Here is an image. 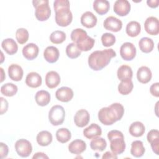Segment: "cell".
Wrapping results in <instances>:
<instances>
[{"mask_svg":"<svg viewBox=\"0 0 159 159\" xmlns=\"http://www.w3.org/2000/svg\"><path fill=\"white\" fill-rule=\"evenodd\" d=\"M124 114L123 106L118 102L111 104L108 107L101 108L98 112L99 121L105 125H111L120 120Z\"/></svg>","mask_w":159,"mask_h":159,"instance_id":"6da1fadb","label":"cell"},{"mask_svg":"<svg viewBox=\"0 0 159 159\" xmlns=\"http://www.w3.org/2000/svg\"><path fill=\"white\" fill-rule=\"evenodd\" d=\"M116 56V53L112 48L94 51L88 57L89 66L94 71L101 70Z\"/></svg>","mask_w":159,"mask_h":159,"instance_id":"7a4b0ae2","label":"cell"},{"mask_svg":"<svg viewBox=\"0 0 159 159\" xmlns=\"http://www.w3.org/2000/svg\"><path fill=\"white\" fill-rule=\"evenodd\" d=\"M55 12V22L59 26L66 27L73 20V14L70 11V4L68 0H56L53 2Z\"/></svg>","mask_w":159,"mask_h":159,"instance_id":"3957f363","label":"cell"},{"mask_svg":"<svg viewBox=\"0 0 159 159\" xmlns=\"http://www.w3.org/2000/svg\"><path fill=\"white\" fill-rule=\"evenodd\" d=\"M70 37L81 52L90 50L95 43L94 39L88 36L87 32L80 28L74 29L71 33Z\"/></svg>","mask_w":159,"mask_h":159,"instance_id":"277c9868","label":"cell"},{"mask_svg":"<svg viewBox=\"0 0 159 159\" xmlns=\"http://www.w3.org/2000/svg\"><path fill=\"white\" fill-rule=\"evenodd\" d=\"M107 138L110 141V148L113 153L120 155L125 151L126 145L122 132L117 130H111L107 133Z\"/></svg>","mask_w":159,"mask_h":159,"instance_id":"5b68a950","label":"cell"},{"mask_svg":"<svg viewBox=\"0 0 159 159\" xmlns=\"http://www.w3.org/2000/svg\"><path fill=\"white\" fill-rule=\"evenodd\" d=\"M35 9V16L39 21L47 20L51 15V9L48 0H34L32 1Z\"/></svg>","mask_w":159,"mask_h":159,"instance_id":"8992f818","label":"cell"},{"mask_svg":"<svg viewBox=\"0 0 159 159\" xmlns=\"http://www.w3.org/2000/svg\"><path fill=\"white\" fill-rule=\"evenodd\" d=\"M65 111L60 105H55L51 107L48 112V119L51 124L55 126L61 125L64 122Z\"/></svg>","mask_w":159,"mask_h":159,"instance_id":"52a82bcc","label":"cell"},{"mask_svg":"<svg viewBox=\"0 0 159 159\" xmlns=\"http://www.w3.org/2000/svg\"><path fill=\"white\" fill-rule=\"evenodd\" d=\"M14 147L18 155L23 158L29 157L32 152V146L30 142L24 139L17 140Z\"/></svg>","mask_w":159,"mask_h":159,"instance_id":"ba28073f","label":"cell"},{"mask_svg":"<svg viewBox=\"0 0 159 159\" xmlns=\"http://www.w3.org/2000/svg\"><path fill=\"white\" fill-rule=\"evenodd\" d=\"M136 53V47L131 42H125L120 48V55L122 58L126 61L132 60L135 57Z\"/></svg>","mask_w":159,"mask_h":159,"instance_id":"9c48e42d","label":"cell"},{"mask_svg":"<svg viewBox=\"0 0 159 159\" xmlns=\"http://www.w3.org/2000/svg\"><path fill=\"white\" fill-rule=\"evenodd\" d=\"M144 28L146 32L149 35H158L159 33L158 19L153 16L148 17L144 22Z\"/></svg>","mask_w":159,"mask_h":159,"instance_id":"30bf717a","label":"cell"},{"mask_svg":"<svg viewBox=\"0 0 159 159\" xmlns=\"http://www.w3.org/2000/svg\"><path fill=\"white\" fill-rule=\"evenodd\" d=\"M103 25L106 30L117 32L121 30L122 27V22L120 19L114 16H109L104 20Z\"/></svg>","mask_w":159,"mask_h":159,"instance_id":"8fae6325","label":"cell"},{"mask_svg":"<svg viewBox=\"0 0 159 159\" xmlns=\"http://www.w3.org/2000/svg\"><path fill=\"white\" fill-rule=\"evenodd\" d=\"M90 120V116L86 109L78 110L74 116V122L78 127H84L87 125Z\"/></svg>","mask_w":159,"mask_h":159,"instance_id":"7c38bea8","label":"cell"},{"mask_svg":"<svg viewBox=\"0 0 159 159\" xmlns=\"http://www.w3.org/2000/svg\"><path fill=\"white\" fill-rule=\"evenodd\" d=\"M114 11L119 16L127 15L130 11V4L127 0H117L114 4Z\"/></svg>","mask_w":159,"mask_h":159,"instance_id":"4fadbf2b","label":"cell"},{"mask_svg":"<svg viewBox=\"0 0 159 159\" xmlns=\"http://www.w3.org/2000/svg\"><path fill=\"white\" fill-rule=\"evenodd\" d=\"M73 90L67 86H63L58 89L55 92L56 98L61 102H67L71 101L73 97Z\"/></svg>","mask_w":159,"mask_h":159,"instance_id":"5bb4252c","label":"cell"},{"mask_svg":"<svg viewBox=\"0 0 159 159\" xmlns=\"http://www.w3.org/2000/svg\"><path fill=\"white\" fill-rule=\"evenodd\" d=\"M39 52V47L34 43H29L22 48V55L28 60H32L37 58Z\"/></svg>","mask_w":159,"mask_h":159,"instance_id":"9a60e30c","label":"cell"},{"mask_svg":"<svg viewBox=\"0 0 159 159\" xmlns=\"http://www.w3.org/2000/svg\"><path fill=\"white\" fill-rule=\"evenodd\" d=\"M60 53L58 49L54 46L47 47L43 52V57L45 60L50 63H55L59 58Z\"/></svg>","mask_w":159,"mask_h":159,"instance_id":"2e32d148","label":"cell"},{"mask_svg":"<svg viewBox=\"0 0 159 159\" xmlns=\"http://www.w3.org/2000/svg\"><path fill=\"white\" fill-rule=\"evenodd\" d=\"M102 134L101 127L95 123H92L83 130L84 136L88 139H93L99 137Z\"/></svg>","mask_w":159,"mask_h":159,"instance_id":"e0dca14e","label":"cell"},{"mask_svg":"<svg viewBox=\"0 0 159 159\" xmlns=\"http://www.w3.org/2000/svg\"><path fill=\"white\" fill-rule=\"evenodd\" d=\"M81 24L85 27L90 29L94 27L97 24L96 16L90 11H86L81 16Z\"/></svg>","mask_w":159,"mask_h":159,"instance_id":"ac0fdd59","label":"cell"},{"mask_svg":"<svg viewBox=\"0 0 159 159\" xmlns=\"http://www.w3.org/2000/svg\"><path fill=\"white\" fill-rule=\"evenodd\" d=\"M24 71L22 67L17 64H11L8 67V75L9 78L15 81H19L23 77Z\"/></svg>","mask_w":159,"mask_h":159,"instance_id":"d6986e66","label":"cell"},{"mask_svg":"<svg viewBox=\"0 0 159 159\" xmlns=\"http://www.w3.org/2000/svg\"><path fill=\"white\" fill-rule=\"evenodd\" d=\"M152 77V73L148 67L142 66L138 69L137 72V78L140 83L146 84L151 80Z\"/></svg>","mask_w":159,"mask_h":159,"instance_id":"ffe728a7","label":"cell"},{"mask_svg":"<svg viewBox=\"0 0 159 159\" xmlns=\"http://www.w3.org/2000/svg\"><path fill=\"white\" fill-rule=\"evenodd\" d=\"M60 83V76L55 71H48L45 76V84L50 89H53L58 86Z\"/></svg>","mask_w":159,"mask_h":159,"instance_id":"44dd1931","label":"cell"},{"mask_svg":"<svg viewBox=\"0 0 159 159\" xmlns=\"http://www.w3.org/2000/svg\"><path fill=\"white\" fill-rule=\"evenodd\" d=\"M42 82L41 76L37 72H30L27 74L25 78V84L30 88H36L41 86Z\"/></svg>","mask_w":159,"mask_h":159,"instance_id":"7402d4cb","label":"cell"},{"mask_svg":"<svg viewBox=\"0 0 159 159\" xmlns=\"http://www.w3.org/2000/svg\"><path fill=\"white\" fill-rule=\"evenodd\" d=\"M86 144L84 141L80 139H76L72 141L68 145V150L70 153L80 155L85 151Z\"/></svg>","mask_w":159,"mask_h":159,"instance_id":"603a6c76","label":"cell"},{"mask_svg":"<svg viewBox=\"0 0 159 159\" xmlns=\"http://www.w3.org/2000/svg\"><path fill=\"white\" fill-rule=\"evenodd\" d=\"M145 131V125L142 122L140 121H136L132 123L129 129L130 134L135 137H139L142 136L144 134Z\"/></svg>","mask_w":159,"mask_h":159,"instance_id":"cb8c5ba5","label":"cell"},{"mask_svg":"<svg viewBox=\"0 0 159 159\" xmlns=\"http://www.w3.org/2000/svg\"><path fill=\"white\" fill-rule=\"evenodd\" d=\"M2 48L9 55L15 54L18 50V45L13 39L8 38L2 40L1 43Z\"/></svg>","mask_w":159,"mask_h":159,"instance_id":"d4e9b609","label":"cell"},{"mask_svg":"<svg viewBox=\"0 0 159 159\" xmlns=\"http://www.w3.org/2000/svg\"><path fill=\"white\" fill-rule=\"evenodd\" d=\"M93 9L98 14L104 15L110 9L109 2L107 0H95L93 2Z\"/></svg>","mask_w":159,"mask_h":159,"instance_id":"484cf974","label":"cell"},{"mask_svg":"<svg viewBox=\"0 0 159 159\" xmlns=\"http://www.w3.org/2000/svg\"><path fill=\"white\" fill-rule=\"evenodd\" d=\"M52 135L47 130H43L40 132L36 137L38 144L42 147H46L50 145L52 142Z\"/></svg>","mask_w":159,"mask_h":159,"instance_id":"4316f807","label":"cell"},{"mask_svg":"<svg viewBox=\"0 0 159 159\" xmlns=\"http://www.w3.org/2000/svg\"><path fill=\"white\" fill-rule=\"evenodd\" d=\"M117 78L120 81L131 80L133 76V71L130 66L122 65L118 68L117 71Z\"/></svg>","mask_w":159,"mask_h":159,"instance_id":"83f0119b","label":"cell"},{"mask_svg":"<svg viewBox=\"0 0 159 159\" xmlns=\"http://www.w3.org/2000/svg\"><path fill=\"white\" fill-rule=\"evenodd\" d=\"M145 152L143 142L140 140H135L131 143L130 153L132 156L136 158L141 157L143 155Z\"/></svg>","mask_w":159,"mask_h":159,"instance_id":"f1b7e54d","label":"cell"},{"mask_svg":"<svg viewBox=\"0 0 159 159\" xmlns=\"http://www.w3.org/2000/svg\"><path fill=\"white\" fill-rule=\"evenodd\" d=\"M35 99L37 104L40 106H45L50 101V94L45 90H40L36 93Z\"/></svg>","mask_w":159,"mask_h":159,"instance_id":"f546056e","label":"cell"},{"mask_svg":"<svg viewBox=\"0 0 159 159\" xmlns=\"http://www.w3.org/2000/svg\"><path fill=\"white\" fill-rule=\"evenodd\" d=\"M125 31L129 36L131 37H137L140 33L141 25L140 23L137 21H130L127 24Z\"/></svg>","mask_w":159,"mask_h":159,"instance_id":"4dcf8cb0","label":"cell"},{"mask_svg":"<svg viewBox=\"0 0 159 159\" xmlns=\"http://www.w3.org/2000/svg\"><path fill=\"white\" fill-rule=\"evenodd\" d=\"M139 46L142 52L148 53L153 50L154 42L152 39L145 37L140 39L139 42Z\"/></svg>","mask_w":159,"mask_h":159,"instance_id":"1f68e13d","label":"cell"},{"mask_svg":"<svg viewBox=\"0 0 159 159\" xmlns=\"http://www.w3.org/2000/svg\"><path fill=\"white\" fill-rule=\"evenodd\" d=\"M134 84L132 80H125L121 81L118 85V91L122 95H127L133 89Z\"/></svg>","mask_w":159,"mask_h":159,"instance_id":"d6a6232c","label":"cell"},{"mask_svg":"<svg viewBox=\"0 0 159 159\" xmlns=\"http://www.w3.org/2000/svg\"><path fill=\"white\" fill-rule=\"evenodd\" d=\"M107 147V142L106 140L102 137H96L93 139L90 142V147L93 150H98L102 152Z\"/></svg>","mask_w":159,"mask_h":159,"instance_id":"836d02e7","label":"cell"},{"mask_svg":"<svg viewBox=\"0 0 159 159\" xmlns=\"http://www.w3.org/2000/svg\"><path fill=\"white\" fill-rule=\"evenodd\" d=\"M71 132L66 128H60L56 132L57 140L61 143L68 142L71 139Z\"/></svg>","mask_w":159,"mask_h":159,"instance_id":"e575fe53","label":"cell"},{"mask_svg":"<svg viewBox=\"0 0 159 159\" xmlns=\"http://www.w3.org/2000/svg\"><path fill=\"white\" fill-rule=\"evenodd\" d=\"M17 86L12 83H6L1 87V93L7 97L14 96L17 93Z\"/></svg>","mask_w":159,"mask_h":159,"instance_id":"d590c367","label":"cell"},{"mask_svg":"<svg viewBox=\"0 0 159 159\" xmlns=\"http://www.w3.org/2000/svg\"><path fill=\"white\" fill-rule=\"evenodd\" d=\"M81 53V51L78 48L76 44L74 42L69 43L66 47V53L70 58H76L80 56Z\"/></svg>","mask_w":159,"mask_h":159,"instance_id":"8d00e7d4","label":"cell"},{"mask_svg":"<svg viewBox=\"0 0 159 159\" xmlns=\"http://www.w3.org/2000/svg\"><path fill=\"white\" fill-rule=\"evenodd\" d=\"M66 39V34L61 30H55L50 35V41L55 44L63 43Z\"/></svg>","mask_w":159,"mask_h":159,"instance_id":"74e56055","label":"cell"},{"mask_svg":"<svg viewBox=\"0 0 159 159\" xmlns=\"http://www.w3.org/2000/svg\"><path fill=\"white\" fill-rule=\"evenodd\" d=\"M29 32L25 28H19L16 32V40L20 44H24L26 43L29 39Z\"/></svg>","mask_w":159,"mask_h":159,"instance_id":"f35d334b","label":"cell"},{"mask_svg":"<svg viewBox=\"0 0 159 159\" xmlns=\"http://www.w3.org/2000/svg\"><path fill=\"white\" fill-rule=\"evenodd\" d=\"M101 42L104 47H111L115 43L116 37L111 33H104L101 36Z\"/></svg>","mask_w":159,"mask_h":159,"instance_id":"ab89813d","label":"cell"},{"mask_svg":"<svg viewBox=\"0 0 159 159\" xmlns=\"http://www.w3.org/2000/svg\"><path fill=\"white\" fill-rule=\"evenodd\" d=\"M147 141L151 143L153 141L159 139V132L158 130L152 129L148 132L147 135Z\"/></svg>","mask_w":159,"mask_h":159,"instance_id":"60d3db41","label":"cell"},{"mask_svg":"<svg viewBox=\"0 0 159 159\" xmlns=\"http://www.w3.org/2000/svg\"><path fill=\"white\" fill-rule=\"evenodd\" d=\"M150 92L151 94L155 97H159V83L157 82L152 84L150 88Z\"/></svg>","mask_w":159,"mask_h":159,"instance_id":"b9f144b4","label":"cell"},{"mask_svg":"<svg viewBox=\"0 0 159 159\" xmlns=\"http://www.w3.org/2000/svg\"><path fill=\"white\" fill-rule=\"evenodd\" d=\"M9 152V148L7 145L3 142L0 143V155L1 158L2 159L4 158H6L8 155Z\"/></svg>","mask_w":159,"mask_h":159,"instance_id":"7bdbcfd3","label":"cell"},{"mask_svg":"<svg viewBox=\"0 0 159 159\" xmlns=\"http://www.w3.org/2000/svg\"><path fill=\"white\" fill-rule=\"evenodd\" d=\"M1 99V114L2 115L5 113L8 109V102L6 99L2 97L0 98Z\"/></svg>","mask_w":159,"mask_h":159,"instance_id":"ee69618b","label":"cell"},{"mask_svg":"<svg viewBox=\"0 0 159 159\" xmlns=\"http://www.w3.org/2000/svg\"><path fill=\"white\" fill-rule=\"evenodd\" d=\"M158 0H148L147 1V5L152 8H156L158 6Z\"/></svg>","mask_w":159,"mask_h":159,"instance_id":"f6af8a7d","label":"cell"},{"mask_svg":"<svg viewBox=\"0 0 159 159\" xmlns=\"http://www.w3.org/2000/svg\"><path fill=\"white\" fill-rule=\"evenodd\" d=\"M33 159H39V158H48V157L43 152H37L32 157Z\"/></svg>","mask_w":159,"mask_h":159,"instance_id":"bcb514c9","label":"cell"},{"mask_svg":"<svg viewBox=\"0 0 159 159\" xmlns=\"http://www.w3.org/2000/svg\"><path fill=\"white\" fill-rule=\"evenodd\" d=\"M102 159H106V158H117V155L111 153L110 152H105L102 157Z\"/></svg>","mask_w":159,"mask_h":159,"instance_id":"7dc6e473","label":"cell"},{"mask_svg":"<svg viewBox=\"0 0 159 159\" xmlns=\"http://www.w3.org/2000/svg\"><path fill=\"white\" fill-rule=\"evenodd\" d=\"M1 70V82H2L4 81V79L5 78V75H4V70L2 68H0Z\"/></svg>","mask_w":159,"mask_h":159,"instance_id":"c3c4849f","label":"cell"}]
</instances>
